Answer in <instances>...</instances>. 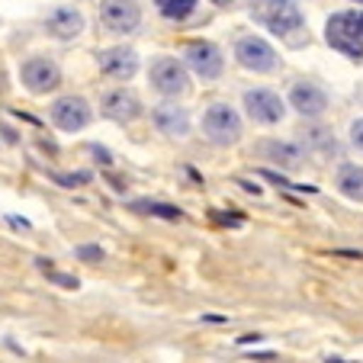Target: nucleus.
Wrapping results in <instances>:
<instances>
[{"label": "nucleus", "instance_id": "1", "mask_svg": "<svg viewBox=\"0 0 363 363\" xmlns=\"http://www.w3.org/2000/svg\"><path fill=\"white\" fill-rule=\"evenodd\" d=\"M251 16L257 26H264L267 33L280 35V39L302 29V13L293 0H254Z\"/></svg>", "mask_w": 363, "mask_h": 363}, {"label": "nucleus", "instance_id": "2", "mask_svg": "<svg viewBox=\"0 0 363 363\" xmlns=\"http://www.w3.org/2000/svg\"><path fill=\"white\" fill-rule=\"evenodd\" d=\"M325 39L335 52L350 58L363 55V10H341L328 20L325 26Z\"/></svg>", "mask_w": 363, "mask_h": 363}, {"label": "nucleus", "instance_id": "3", "mask_svg": "<svg viewBox=\"0 0 363 363\" xmlns=\"http://www.w3.org/2000/svg\"><path fill=\"white\" fill-rule=\"evenodd\" d=\"M148 81H151V87L164 96H177V94H186V90H190V77H186L184 65L171 55H161L151 62Z\"/></svg>", "mask_w": 363, "mask_h": 363}, {"label": "nucleus", "instance_id": "4", "mask_svg": "<svg viewBox=\"0 0 363 363\" xmlns=\"http://www.w3.org/2000/svg\"><path fill=\"white\" fill-rule=\"evenodd\" d=\"M203 132L213 138L216 145H235L241 138V116L228 103H216L203 116Z\"/></svg>", "mask_w": 363, "mask_h": 363}, {"label": "nucleus", "instance_id": "5", "mask_svg": "<svg viewBox=\"0 0 363 363\" xmlns=\"http://www.w3.org/2000/svg\"><path fill=\"white\" fill-rule=\"evenodd\" d=\"M100 23L116 35H129L142 26L138 0H100Z\"/></svg>", "mask_w": 363, "mask_h": 363}, {"label": "nucleus", "instance_id": "6", "mask_svg": "<svg viewBox=\"0 0 363 363\" xmlns=\"http://www.w3.org/2000/svg\"><path fill=\"white\" fill-rule=\"evenodd\" d=\"M235 58H238L241 68L261 71V74H267V71H274L277 65H280L274 45L264 42V39H257V35H241L238 45H235Z\"/></svg>", "mask_w": 363, "mask_h": 363}, {"label": "nucleus", "instance_id": "7", "mask_svg": "<svg viewBox=\"0 0 363 363\" xmlns=\"http://www.w3.org/2000/svg\"><path fill=\"white\" fill-rule=\"evenodd\" d=\"M20 81L26 90H33V94H52V90L62 84V68H58L52 58H29V62L20 65Z\"/></svg>", "mask_w": 363, "mask_h": 363}, {"label": "nucleus", "instance_id": "8", "mask_svg": "<svg viewBox=\"0 0 363 363\" xmlns=\"http://www.w3.org/2000/svg\"><path fill=\"white\" fill-rule=\"evenodd\" d=\"M186 65L203 84H213L222 77V52L213 42H190L186 45Z\"/></svg>", "mask_w": 363, "mask_h": 363}, {"label": "nucleus", "instance_id": "9", "mask_svg": "<svg viewBox=\"0 0 363 363\" xmlns=\"http://www.w3.org/2000/svg\"><path fill=\"white\" fill-rule=\"evenodd\" d=\"M100 113L106 119H116V123H132V119L142 116V100H138L135 90H125V87L106 90L100 96Z\"/></svg>", "mask_w": 363, "mask_h": 363}, {"label": "nucleus", "instance_id": "10", "mask_svg": "<svg viewBox=\"0 0 363 363\" xmlns=\"http://www.w3.org/2000/svg\"><path fill=\"white\" fill-rule=\"evenodd\" d=\"M52 123L62 132H81L90 125V103L84 96H62L52 103Z\"/></svg>", "mask_w": 363, "mask_h": 363}, {"label": "nucleus", "instance_id": "11", "mask_svg": "<svg viewBox=\"0 0 363 363\" xmlns=\"http://www.w3.org/2000/svg\"><path fill=\"white\" fill-rule=\"evenodd\" d=\"M245 110L254 116V123L277 125L283 119V113H286V106H283L280 94H274V90H247L245 94Z\"/></svg>", "mask_w": 363, "mask_h": 363}, {"label": "nucleus", "instance_id": "12", "mask_svg": "<svg viewBox=\"0 0 363 363\" xmlns=\"http://www.w3.org/2000/svg\"><path fill=\"white\" fill-rule=\"evenodd\" d=\"M96 65H100L103 74L119 77V81H129V77L138 71V55L132 52V48L119 45V48H106V52H100V55H96Z\"/></svg>", "mask_w": 363, "mask_h": 363}, {"label": "nucleus", "instance_id": "13", "mask_svg": "<svg viewBox=\"0 0 363 363\" xmlns=\"http://www.w3.org/2000/svg\"><path fill=\"white\" fill-rule=\"evenodd\" d=\"M289 103H293V110L299 113V116L312 119L328 110V94H325L322 87H315V84H296V87L289 90Z\"/></svg>", "mask_w": 363, "mask_h": 363}, {"label": "nucleus", "instance_id": "14", "mask_svg": "<svg viewBox=\"0 0 363 363\" xmlns=\"http://www.w3.org/2000/svg\"><path fill=\"white\" fill-rule=\"evenodd\" d=\"M45 33L55 39H74L84 33V16L74 7H55L45 16Z\"/></svg>", "mask_w": 363, "mask_h": 363}, {"label": "nucleus", "instance_id": "15", "mask_svg": "<svg viewBox=\"0 0 363 363\" xmlns=\"http://www.w3.org/2000/svg\"><path fill=\"white\" fill-rule=\"evenodd\" d=\"M151 123H155L158 132H164V135H171V138H184L186 132H190V116H186V110L177 106V103L158 106V110L151 113Z\"/></svg>", "mask_w": 363, "mask_h": 363}, {"label": "nucleus", "instance_id": "16", "mask_svg": "<svg viewBox=\"0 0 363 363\" xmlns=\"http://www.w3.org/2000/svg\"><path fill=\"white\" fill-rule=\"evenodd\" d=\"M257 155L261 158H267L270 164H280V167H299L302 164V148H296V145L289 142H261L257 145Z\"/></svg>", "mask_w": 363, "mask_h": 363}, {"label": "nucleus", "instance_id": "17", "mask_svg": "<svg viewBox=\"0 0 363 363\" xmlns=\"http://www.w3.org/2000/svg\"><path fill=\"white\" fill-rule=\"evenodd\" d=\"M302 145H306V148H315L318 155H325V158H331V155H337V151H341L335 132H331L328 125H318V123H312V125H306V129H302Z\"/></svg>", "mask_w": 363, "mask_h": 363}, {"label": "nucleus", "instance_id": "18", "mask_svg": "<svg viewBox=\"0 0 363 363\" xmlns=\"http://www.w3.org/2000/svg\"><path fill=\"white\" fill-rule=\"evenodd\" d=\"M337 190L350 199H363V167L341 164V171H337Z\"/></svg>", "mask_w": 363, "mask_h": 363}, {"label": "nucleus", "instance_id": "19", "mask_svg": "<svg viewBox=\"0 0 363 363\" xmlns=\"http://www.w3.org/2000/svg\"><path fill=\"white\" fill-rule=\"evenodd\" d=\"M155 7H158L167 20L180 23V20H186V16L196 10V0H155Z\"/></svg>", "mask_w": 363, "mask_h": 363}, {"label": "nucleus", "instance_id": "20", "mask_svg": "<svg viewBox=\"0 0 363 363\" xmlns=\"http://www.w3.org/2000/svg\"><path fill=\"white\" fill-rule=\"evenodd\" d=\"M138 213H148V216H161V219H180V209L177 206H164V203H135Z\"/></svg>", "mask_w": 363, "mask_h": 363}, {"label": "nucleus", "instance_id": "21", "mask_svg": "<svg viewBox=\"0 0 363 363\" xmlns=\"http://www.w3.org/2000/svg\"><path fill=\"white\" fill-rule=\"evenodd\" d=\"M48 177L55 180V184H62V186H87L90 180V174L87 171H77V174H65V171H48Z\"/></svg>", "mask_w": 363, "mask_h": 363}, {"label": "nucleus", "instance_id": "22", "mask_svg": "<svg viewBox=\"0 0 363 363\" xmlns=\"http://www.w3.org/2000/svg\"><path fill=\"white\" fill-rule=\"evenodd\" d=\"M35 264H39V267L45 270V277H48V280H52V283H58V286H65V289H77V280H74V277H68V274H58V270H52V264H48V261H35Z\"/></svg>", "mask_w": 363, "mask_h": 363}, {"label": "nucleus", "instance_id": "23", "mask_svg": "<svg viewBox=\"0 0 363 363\" xmlns=\"http://www.w3.org/2000/svg\"><path fill=\"white\" fill-rule=\"evenodd\" d=\"M77 257H81V261H103V247H96V245H81L77 247Z\"/></svg>", "mask_w": 363, "mask_h": 363}, {"label": "nucleus", "instance_id": "24", "mask_svg": "<svg viewBox=\"0 0 363 363\" xmlns=\"http://www.w3.org/2000/svg\"><path fill=\"white\" fill-rule=\"evenodd\" d=\"M90 155H94V161H100V164H113V155L103 145H90Z\"/></svg>", "mask_w": 363, "mask_h": 363}, {"label": "nucleus", "instance_id": "25", "mask_svg": "<svg viewBox=\"0 0 363 363\" xmlns=\"http://www.w3.org/2000/svg\"><path fill=\"white\" fill-rule=\"evenodd\" d=\"M350 142L363 151V119H354V125H350Z\"/></svg>", "mask_w": 363, "mask_h": 363}, {"label": "nucleus", "instance_id": "26", "mask_svg": "<svg viewBox=\"0 0 363 363\" xmlns=\"http://www.w3.org/2000/svg\"><path fill=\"white\" fill-rule=\"evenodd\" d=\"M7 222H10L13 228H23V232H29V222H26V219H20V216H7Z\"/></svg>", "mask_w": 363, "mask_h": 363}, {"label": "nucleus", "instance_id": "27", "mask_svg": "<svg viewBox=\"0 0 363 363\" xmlns=\"http://www.w3.org/2000/svg\"><path fill=\"white\" fill-rule=\"evenodd\" d=\"M213 4H216V7H232L235 0H213Z\"/></svg>", "mask_w": 363, "mask_h": 363}, {"label": "nucleus", "instance_id": "28", "mask_svg": "<svg viewBox=\"0 0 363 363\" xmlns=\"http://www.w3.org/2000/svg\"><path fill=\"white\" fill-rule=\"evenodd\" d=\"M328 363H344V360H331V357H328Z\"/></svg>", "mask_w": 363, "mask_h": 363}, {"label": "nucleus", "instance_id": "29", "mask_svg": "<svg viewBox=\"0 0 363 363\" xmlns=\"http://www.w3.org/2000/svg\"><path fill=\"white\" fill-rule=\"evenodd\" d=\"M354 4H360V7H363V0H354Z\"/></svg>", "mask_w": 363, "mask_h": 363}]
</instances>
